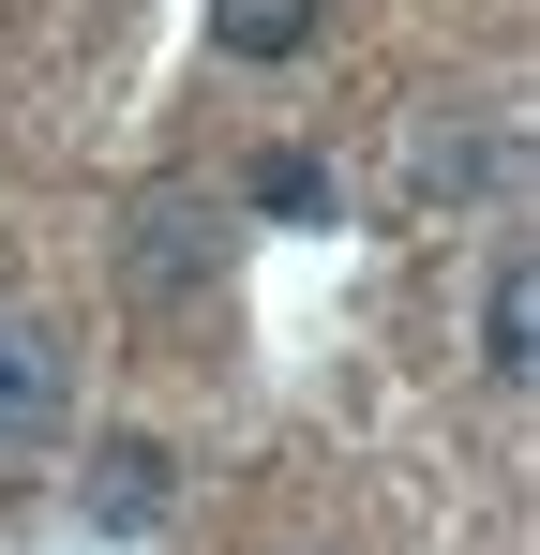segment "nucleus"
<instances>
[{"label": "nucleus", "mask_w": 540, "mask_h": 555, "mask_svg": "<svg viewBox=\"0 0 540 555\" xmlns=\"http://www.w3.org/2000/svg\"><path fill=\"white\" fill-rule=\"evenodd\" d=\"M61 436V346L30 331V315H0V480Z\"/></svg>", "instance_id": "1"}, {"label": "nucleus", "mask_w": 540, "mask_h": 555, "mask_svg": "<svg viewBox=\"0 0 540 555\" xmlns=\"http://www.w3.org/2000/svg\"><path fill=\"white\" fill-rule=\"evenodd\" d=\"M151 511H166V451H151V436H105V451H90V526L136 541Z\"/></svg>", "instance_id": "2"}, {"label": "nucleus", "mask_w": 540, "mask_h": 555, "mask_svg": "<svg viewBox=\"0 0 540 555\" xmlns=\"http://www.w3.org/2000/svg\"><path fill=\"white\" fill-rule=\"evenodd\" d=\"M136 285H210V210L195 195H151L136 210Z\"/></svg>", "instance_id": "3"}, {"label": "nucleus", "mask_w": 540, "mask_h": 555, "mask_svg": "<svg viewBox=\"0 0 540 555\" xmlns=\"http://www.w3.org/2000/svg\"><path fill=\"white\" fill-rule=\"evenodd\" d=\"M526 346H540V285H526V256H496V285H480V375H511L526 390Z\"/></svg>", "instance_id": "4"}, {"label": "nucleus", "mask_w": 540, "mask_h": 555, "mask_svg": "<svg viewBox=\"0 0 540 555\" xmlns=\"http://www.w3.org/2000/svg\"><path fill=\"white\" fill-rule=\"evenodd\" d=\"M210 46L226 61H300L316 46V0H210Z\"/></svg>", "instance_id": "5"}, {"label": "nucleus", "mask_w": 540, "mask_h": 555, "mask_svg": "<svg viewBox=\"0 0 540 555\" xmlns=\"http://www.w3.org/2000/svg\"><path fill=\"white\" fill-rule=\"evenodd\" d=\"M256 210H270V225H316V210H331V166H316V151H270V166H256Z\"/></svg>", "instance_id": "6"}]
</instances>
